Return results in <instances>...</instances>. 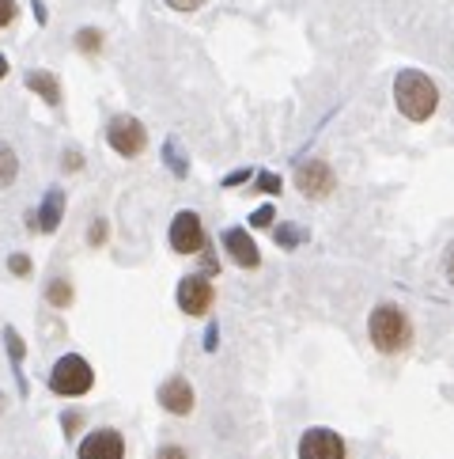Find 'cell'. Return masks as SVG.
I'll return each mask as SVG.
<instances>
[{"label": "cell", "mask_w": 454, "mask_h": 459, "mask_svg": "<svg viewBox=\"0 0 454 459\" xmlns=\"http://www.w3.org/2000/svg\"><path fill=\"white\" fill-rule=\"evenodd\" d=\"M171 247H174V255H198V251H205V225H201V217L198 213H189L182 209L174 220H171Z\"/></svg>", "instance_id": "cell-5"}, {"label": "cell", "mask_w": 454, "mask_h": 459, "mask_svg": "<svg viewBox=\"0 0 454 459\" xmlns=\"http://www.w3.org/2000/svg\"><path fill=\"white\" fill-rule=\"evenodd\" d=\"M4 342H8V353H12V369L20 376V395H27V379H23V338L15 327H4Z\"/></svg>", "instance_id": "cell-14"}, {"label": "cell", "mask_w": 454, "mask_h": 459, "mask_svg": "<svg viewBox=\"0 0 454 459\" xmlns=\"http://www.w3.org/2000/svg\"><path fill=\"white\" fill-rule=\"evenodd\" d=\"M4 76H8V57L0 54V81H4Z\"/></svg>", "instance_id": "cell-32"}, {"label": "cell", "mask_w": 454, "mask_h": 459, "mask_svg": "<svg viewBox=\"0 0 454 459\" xmlns=\"http://www.w3.org/2000/svg\"><path fill=\"white\" fill-rule=\"evenodd\" d=\"M88 240H91V243H103V240H106V225H103V220H95V225H91Z\"/></svg>", "instance_id": "cell-26"}, {"label": "cell", "mask_w": 454, "mask_h": 459, "mask_svg": "<svg viewBox=\"0 0 454 459\" xmlns=\"http://www.w3.org/2000/svg\"><path fill=\"white\" fill-rule=\"evenodd\" d=\"M394 103L409 122H428L435 115V106H440V88L432 84L428 72L405 69L394 81Z\"/></svg>", "instance_id": "cell-1"}, {"label": "cell", "mask_w": 454, "mask_h": 459, "mask_svg": "<svg viewBox=\"0 0 454 459\" xmlns=\"http://www.w3.org/2000/svg\"><path fill=\"white\" fill-rule=\"evenodd\" d=\"M273 217H277V213H273V205H262V209H254L250 225H254V228H269V225H273Z\"/></svg>", "instance_id": "cell-21"}, {"label": "cell", "mask_w": 454, "mask_h": 459, "mask_svg": "<svg viewBox=\"0 0 454 459\" xmlns=\"http://www.w3.org/2000/svg\"><path fill=\"white\" fill-rule=\"evenodd\" d=\"M303 240H307L303 228H296V225H277V243H281V247L291 251V247H299Z\"/></svg>", "instance_id": "cell-19"}, {"label": "cell", "mask_w": 454, "mask_h": 459, "mask_svg": "<svg viewBox=\"0 0 454 459\" xmlns=\"http://www.w3.org/2000/svg\"><path fill=\"white\" fill-rule=\"evenodd\" d=\"M106 140L118 156L133 160V156H140L144 149H148V130H144L140 118H133V115H114L110 125H106Z\"/></svg>", "instance_id": "cell-4"}, {"label": "cell", "mask_w": 454, "mask_h": 459, "mask_svg": "<svg viewBox=\"0 0 454 459\" xmlns=\"http://www.w3.org/2000/svg\"><path fill=\"white\" fill-rule=\"evenodd\" d=\"M367 335L379 353H401L413 338V323L398 304H379L367 319Z\"/></svg>", "instance_id": "cell-2"}, {"label": "cell", "mask_w": 454, "mask_h": 459, "mask_svg": "<svg viewBox=\"0 0 454 459\" xmlns=\"http://www.w3.org/2000/svg\"><path fill=\"white\" fill-rule=\"evenodd\" d=\"M27 88L35 95H42V103L61 106V84H57V76L50 69H30L27 72Z\"/></svg>", "instance_id": "cell-13"}, {"label": "cell", "mask_w": 454, "mask_h": 459, "mask_svg": "<svg viewBox=\"0 0 454 459\" xmlns=\"http://www.w3.org/2000/svg\"><path fill=\"white\" fill-rule=\"evenodd\" d=\"M159 459H189V455H186V448L167 445V448H159Z\"/></svg>", "instance_id": "cell-25"}, {"label": "cell", "mask_w": 454, "mask_h": 459, "mask_svg": "<svg viewBox=\"0 0 454 459\" xmlns=\"http://www.w3.org/2000/svg\"><path fill=\"white\" fill-rule=\"evenodd\" d=\"M333 171H330V164H322V160H307V164H299V171H296V186L303 190L307 198H326L330 190H333Z\"/></svg>", "instance_id": "cell-10"}, {"label": "cell", "mask_w": 454, "mask_h": 459, "mask_svg": "<svg viewBox=\"0 0 454 459\" xmlns=\"http://www.w3.org/2000/svg\"><path fill=\"white\" fill-rule=\"evenodd\" d=\"M257 190H262V194H281V175L262 171V175H257Z\"/></svg>", "instance_id": "cell-20"}, {"label": "cell", "mask_w": 454, "mask_h": 459, "mask_svg": "<svg viewBox=\"0 0 454 459\" xmlns=\"http://www.w3.org/2000/svg\"><path fill=\"white\" fill-rule=\"evenodd\" d=\"M35 15H38V23H46V4L42 0H35Z\"/></svg>", "instance_id": "cell-31"}, {"label": "cell", "mask_w": 454, "mask_h": 459, "mask_svg": "<svg viewBox=\"0 0 454 459\" xmlns=\"http://www.w3.org/2000/svg\"><path fill=\"white\" fill-rule=\"evenodd\" d=\"M443 270H447V281L454 285V243L447 247V262H443Z\"/></svg>", "instance_id": "cell-30"}, {"label": "cell", "mask_w": 454, "mask_h": 459, "mask_svg": "<svg viewBox=\"0 0 454 459\" xmlns=\"http://www.w3.org/2000/svg\"><path fill=\"white\" fill-rule=\"evenodd\" d=\"M61 164L69 167V171H80V152H64V156H61Z\"/></svg>", "instance_id": "cell-29"}, {"label": "cell", "mask_w": 454, "mask_h": 459, "mask_svg": "<svg viewBox=\"0 0 454 459\" xmlns=\"http://www.w3.org/2000/svg\"><path fill=\"white\" fill-rule=\"evenodd\" d=\"M76 459H125V440L118 429H95L84 437Z\"/></svg>", "instance_id": "cell-8"}, {"label": "cell", "mask_w": 454, "mask_h": 459, "mask_svg": "<svg viewBox=\"0 0 454 459\" xmlns=\"http://www.w3.org/2000/svg\"><path fill=\"white\" fill-rule=\"evenodd\" d=\"M223 251L231 255L235 266H242V270H257V266H262L257 243L250 240V232H247V228H227V232H223Z\"/></svg>", "instance_id": "cell-11"}, {"label": "cell", "mask_w": 454, "mask_h": 459, "mask_svg": "<svg viewBox=\"0 0 454 459\" xmlns=\"http://www.w3.org/2000/svg\"><path fill=\"white\" fill-rule=\"evenodd\" d=\"M61 217H64V194H61V190H46V201L38 205V213L30 217V228L38 225L42 232H57Z\"/></svg>", "instance_id": "cell-12"}, {"label": "cell", "mask_w": 454, "mask_h": 459, "mask_svg": "<svg viewBox=\"0 0 454 459\" xmlns=\"http://www.w3.org/2000/svg\"><path fill=\"white\" fill-rule=\"evenodd\" d=\"M76 50H80V54H99V50H103V35H99L95 27L76 30Z\"/></svg>", "instance_id": "cell-17"}, {"label": "cell", "mask_w": 454, "mask_h": 459, "mask_svg": "<svg viewBox=\"0 0 454 459\" xmlns=\"http://www.w3.org/2000/svg\"><path fill=\"white\" fill-rule=\"evenodd\" d=\"M91 384H95V372L80 353H64L54 365V372H50V391L64 395V399H80V395H88Z\"/></svg>", "instance_id": "cell-3"}, {"label": "cell", "mask_w": 454, "mask_h": 459, "mask_svg": "<svg viewBox=\"0 0 454 459\" xmlns=\"http://www.w3.org/2000/svg\"><path fill=\"white\" fill-rule=\"evenodd\" d=\"M8 270H12L15 277H27V274H30V259H27V255H12V259H8Z\"/></svg>", "instance_id": "cell-22"}, {"label": "cell", "mask_w": 454, "mask_h": 459, "mask_svg": "<svg viewBox=\"0 0 454 459\" xmlns=\"http://www.w3.org/2000/svg\"><path fill=\"white\" fill-rule=\"evenodd\" d=\"M250 179V171H231V175H223V186H242Z\"/></svg>", "instance_id": "cell-27"}, {"label": "cell", "mask_w": 454, "mask_h": 459, "mask_svg": "<svg viewBox=\"0 0 454 459\" xmlns=\"http://www.w3.org/2000/svg\"><path fill=\"white\" fill-rule=\"evenodd\" d=\"M216 342H220V330H216V327H208V335H205V350L213 353V350H216Z\"/></svg>", "instance_id": "cell-28"}, {"label": "cell", "mask_w": 454, "mask_h": 459, "mask_svg": "<svg viewBox=\"0 0 454 459\" xmlns=\"http://www.w3.org/2000/svg\"><path fill=\"white\" fill-rule=\"evenodd\" d=\"M46 300H50L54 308H69V304H72V285L61 281V277H54L50 289H46Z\"/></svg>", "instance_id": "cell-16"}, {"label": "cell", "mask_w": 454, "mask_h": 459, "mask_svg": "<svg viewBox=\"0 0 454 459\" xmlns=\"http://www.w3.org/2000/svg\"><path fill=\"white\" fill-rule=\"evenodd\" d=\"M167 4H171L174 12H198V8L205 4V0H167Z\"/></svg>", "instance_id": "cell-24"}, {"label": "cell", "mask_w": 454, "mask_h": 459, "mask_svg": "<svg viewBox=\"0 0 454 459\" xmlns=\"http://www.w3.org/2000/svg\"><path fill=\"white\" fill-rule=\"evenodd\" d=\"M0 414H4V395H0Z\"/></svg>", "instance_id": "cell-33"}, {"label": "cell", "mask_w": 454, "mask_h": 459, "mask_svg": "<svg viewBox=\"0 0 454 459\" xmlns=\"http://www.w3.org/2000/svg\"><path fill=\"white\" fill-rule=\"evenodd\" d=\"M299 459H345V440H340L333 429H307L299 437Z\"/></svg>", "instance_id": "cell-7"}, {"label": "cell", "mask_w": 454, "mask_h": 459, "mask_svg": "<svg viewBox=\"0 0 454 459\" xmlns=\"http://www.w3.org/2000/svg\"><path fill=\"white\" fill-rule=\"evenodd\" d=\"M15 0H0V27H8V23H15Z\"/></svg>", "instance_id": "cell-23"}, {"label": "cell", "mask_w": 454, "mask_h": 459, "mask_svg": "<svg viewBox=\"0 0 454 459\" xmlns=\"http://www.w3.org/2000/svg\"><path fill=\"white\" fill-rule=\"evenodd\" d=\"M213 300H216V289L205 274H189V277L178 281V308L186 315H208Z\"/></svg>", "instance_id": "cell-6"}, {"label": "cell", "mask_w": 454, "mask_h": 459, "mask_svg": "<svg viewBox=\"0 0 454 459\" xmlns=\"http://www.w3.org/2000/svg\"><path fill=\"white\" fill-rule=\"evenodd\" d=\"M159 406H164L167 414H174V418L193 414V387H189V379L186 376L164 379V384H159Z\"/></svg>", "instance_id": "cell-9"}, {"label": "cell", "mask_w": 454, "mask_h": 459, "mask_svg": "<svg viewBox=\"0 0 454 459\" xmlns=\"http://www.w3.org/2000/svg\"><path fill=\"white\" fill-rule=\"evenodd\" d=\"M164 160L171 164V171H174V175H178V179H182V175H186V171H189V164H186V156H178V140H174V137H171V140H167V145H164Z\"/></svg>", "instance_id": "cell-18"}, {"label": "cell", "mask_w": 454, "mask_h": 459, "mask_svg": "<svg viewBox=\"0 0 454 459\" xmlns=\"http://www.w3.org/2000/svg\"><path fill=\"white\" fill-rule=\"evenodd\" d=\"M15 175H20V156L12 152V145H4V140H0V190L12 186Z\"/></svg>", "instance_id": "cell-15"}]
</instances>
